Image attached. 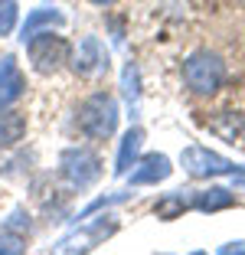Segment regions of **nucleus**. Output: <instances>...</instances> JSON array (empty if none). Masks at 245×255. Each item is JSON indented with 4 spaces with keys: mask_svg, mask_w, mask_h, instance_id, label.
Here are the masks:
<instances>
[{
    "mask_svg": "<svg viewBox=\"0 0 245 255\" xmlns=\"http://www.w3.org/2000/svg\"><path fill=\"white\" fill-rule=\"evenodd\" d=\"M186 79L196 92H216V85L223 82V62L216 56H196L186 66Z\"/></svg>",
    "mask_w": 245,
    "mask_h": 255,
    "instance_id": "nucleus-1",
    "label": "nucleus"
}]
</instances>
